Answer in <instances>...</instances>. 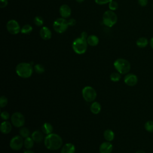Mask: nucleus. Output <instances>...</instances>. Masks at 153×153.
Returning a JSON list of instances; mask_svg holds the SVG:
<instances>
[{"label":"nucleus","mask_w":153,"mask_h":153,"mask_svg":"<svg viewBox=\"0 0 153 153\" xmlns=\"http://www.w3.org/2000/svg\"><path fill=\"white\" fill-rule=\"evenodd\" d=\"M45 146L49 150L55 151L60 148L63 144L62 137L57 134L51 133L47 135L44 140Z\"/></svg>","instance_id":"obj_1"},{"label":"nucleus","mask_w":153,"mask_h":153,"mask_svg":"<svg viewBox=\"0 0 153 153\" xmlns=\"http://www.w3.org/2000/svg\"><path fill=\"white\" fill-rule=\"evenodd\" d=\"M33 67L30 63L22 62L16 67V72L18 76L23 78H29L33 73Z\"/></svg>","instance_id":"obj_2"},{"label":"nucleus","mask_w":153,"mask_h":153,"mask_svg":"<svg viewBox=\"0 0 153 153\" xmlns=\"http://www.w3.org/2000/svg\"><path fill=\"white\" fill-rule=\"evenodd\" d=\"M114 66L115 69L121 74H127L131 68L130 62L126 59L123 58L117 59L114 63Z\"/></svg>","instance_id":"obj_3"},{"label":"nucleus","mask_w":153,"mask_h":153,"mask_svg":"<svg viewBox=\"0 0 153 153\" xmlns=\"http://www.w3.org/2000/svg\"><path fill=\"white\" fill-rule=\"evenodd\" d=\"M87 42L81 37L76 38L72 42V49L78 54H82L87 49Z\"/></svg>","instance_id":"obj_4"},{"label":"nucleus","mask_w":153,"mask_h":153,"mask_svg":"<svg viewBox=\"0 0 153 153\" xmlns=\"http://www.w3.org/2000/svg\"><path fill=\"white\" fill-rule=\"evenodd\" d=\"M102 20L105 26L111 27L117 22V16L113 11L108 10L103 13Z\"/></svg>","instance_id":"obj_5"},{"label":"nucleus","mask_w":153,"mask_h":153,"mask_svg":"<svg viewBox=\"0 0 153 153\" xmlns=\"http://www.w3.org/2000/svg\"><path fill=\"white\" fill-rule=\"evenodd\" d=\"M68 26L69 25L68 20L62 17L56 19L53 24V27L54 30L59 33H62L65 32L67 30Z\"/></svg>","instance_id":"obj_6"},{"label":"nucleus","mask_w":153,"mask_h":153,"mask_svg":"<svg viewBox=\"0 0 153 153\" xmlns=\"http://www.w3.org/2000/svg\"><path fill=\"white\" fill-rule=\"evenodd\" d=\"M82 95L86 102H92L96 99L97 93L93 87L91 86H86L82 90Z\"/></svg>","instance_id":"obj_7"},{"label":"nucleus","mask_w":153,"mask_h":153,"mask_svg":"<svg viewBox=\"0 0 153 153\" xmlns=\"http://www.w3.org/2000/svg\"><path fill=\"white\" fill-rule=\"evenodd\" d=\"M11 121L14 127H22L25 123V117L21 112H16L11 116Z\"/></svg>","instance_id":"obj_8"},{"label":"nucleus","mask_w":153,"mask_h":153,"mask_svg":"<svg viewBox=\"0 0 153 153\" xmlns=\"http://www.w3.org/2000/svg\"><path fill=\"white\" fill-rule=\"evenodd\" d=\"M24 145L23 137L20 136H14L10 142V147L14 151L20 150Z\"/></svg>","instance_id":"obj_9"},{"label":"nucleus","mask_w":153,"mask_h":153,"mask_svg":"<svg viewBox=\"0 0 153 153\" xmlns=\"http://www.w3.org/2000/svg\"><path fill=\"white\" fill-rule=\"evenodd\" d=\"M8 32L12 35H16L19 33L21 30L19 23L15 20H10L6 25Z\"/></svg>","instance_id":"obj_10"},{"label":"nucleus","mask_w":153,"mask_h":153,"mask_svg":"<svg viewBox=\"0 0 153 153\" xmlns=\"http://www.w3.org/2000/svg\"><path fill=\"white\" fill-rule=\"evenodd\" d=\"M137 76L133 74H127L124 79L125 84L128 86H134L137 83Z\"/></svg>","instance_id":"obj_11"},{"label":"nucleus","mask_w":153,"mask_h":153,"mask_svg":"<svg viewBox=\"0 0 153 153\" xmlns=\"http://www.w3.org/2000/svg\"><path fill=\"white\" fill-rule=\"evenodd\" d=\"M112 149L113 146L110 142H104L99 146V153H111Z\"/></svg>","instance_id":"obj_12"},{"label":"nucleus","mask_w":153,"mask_h":153,"mask_svg":"<svg viewBox=\"0 0 153 153\" xmlns=\"http://www.w3.org/2000/svg\"><path fill=\"white\" fill-rule=\"evenodd\" d=\"M59 13L62 18H68L71 14V9L70 7L66 4L62 5L59 8Z\"/></svg>","instance_id":"obj_13"},{"label":"nucleus","mask_w":153,"mask_h":153,"mask_svg":"<svg viewBox=\"0 0 153 153\" xmlns=\"http://www.w3.org/2000/svg\"><path fill=\"white\" fill-rule=\"evenodd\" d=\"M39 35L42 39L44 40H48L50 39L51 38L52 33L50 29L47 27V26H43L40 31H39Z\"/></svg>","instance_id":"obj_14"},{"label":"nucleus","mask_w":153,"mask_h":153,"mask_svg":"<svg viewBox=\"0 0 153 153\" xmlns=\"http://www.w3.org/2000/svg\"><path fill=\"white\" fill-rule=\"evenodd\" d=\"M0 130L2 133L3 134H8L11 132L12 130V125L11 124L7 121H4L1 124Z\"/></svg>","instance_id":"obj_15"},{"label":"nucleus","mask_w":153,"mask_h":153,"mask_svg":"<svg viewBox=\"0 0 153 153\" xmlns=\"http://www.w3.org/2000/svg\"><path fill=\"white\" fill-rule=\"evenodd\" d=\"M75 146L73 143H67L65 144L61 149L60 153H75Z\"/></svg>","instance_id":"obj_16"},{"label":"nucleus","mask_w":153,"mask_h":153,"mask_svg":"<svg viewBox=\"0 0 153 153\" xmlns=\"http://www.w3.org/2000/svg\"><path fill=\"white\" fill-rule=\"evenodd\" d=\"M31 137L36 143L42 142L44 139L42 133L38 130H35V131H33L31 134Z\"/></svg>","instance_id":"obj_17"},{"label":"nucleus","mask_w":153,"mask_h":153,"mask_svg":"<svg viewBox=\"0 0 153 153\" xmlns=\"http://www.w3.org/2000/svg\"><path fill=\"white\" fill-rule=\"evenodd\" d=\"M87 42L89 45L94 47V46H96L99 44V40L97 36H96L94 35H91L88 36L87 39Z\"/></svg>","instance_id":"obj_18"},{"label":"nucleus","mask_w":153,"mask_h":153,"mask_svg":"<svg viewBox=\"0 0 153 153\" xmlns=\"http://www.w3.org/2000/svg\"><path fill=\"white\" fill-rule=\"evenodd\" d=\"M149 41L148 40V39L145 37H140L139 38L136 42V45L141 48H143L145 47H146L148 44H149Z\"/></svg>","instance_id":"obj_19"},{"label":"nucleus","mask_w":153,"mask_h":153,"mask_svg":"<svg viewBox=\"0 0 153 153\" xmlns=\"http://www.w3.org/2000/svg\"><path fill=\"white\" fill-rule=\"evenodd\" d=\"M53 130V126L49 123H45L42 126V131L44 134L47 135L52 133Z\"/></svg>","instance_id":"obj_20"},{"label":"nucleus","mask_w":153,"mask_h":153,"mask_svg":"<svg viewBox=\"0 0 153 153\" xmlns=\"http://www.w3.org/2000/svg\"><path fill=\"white\" fill-rule=\"evenodd\" d=\"M101 105L97 102H93L90 106V111L93 114H98L101 111Z\"/></svg>","instance_id":"obj_21"},{"label":"nucleus","mask_w":153,"mask_h":153,"mask_svg":"<svg viewBox=\"0 0 153 153\" xmlns=\"http://www.w3.org/2000/svg\"><path fill=\"white\" fill-rule=\"evenodd\" d=\"M103 137L106 141L111 142L114 140L115 137V134L112 130L107 129L105 130L103 132Z\"/></svg>","instance_id":"obj_22"},{"label":"nucleus","mask_w":153,"mask_h":153,"mask_svg":"<svg viewBox=\"0 0 153 153\" xmlns=\"http://www.w3.org/2000/svg\"><path fill=\"white\" fill-rule=\"evenodd\" d=\"M34 142H35L32 137H26L24 140V146L27 149H30L31 148H33Z\"/></svg>","instance_id":"obj_23"},{"label":"nucleus","mask_w":153,"mask_h":153,"mask_svg":"<svg viewBox=\"0 0 153 153\" xmlns=\"http://www.w3.org/2000/svg\"><path fill=\"white\" fill-rule=\"evenodd\" d=\"M19 134L23 138H26L29 137L30 135V131L27 127H22L19 130Z\"/></svg>","instance_id":"obj_24"},{"label":"nucleus","mask_w":153,"mask_h":153,"mask_svg":"<svg viewBox=\"0 0 153 153\" xmlns=\"http://www.w3.org/2000/svg\"><path fill=\"white\" fill-rule=\"evenodd\" d=\"M32 27L31 25L29 24H26L24 25L20 30V32L23 34H29L32 31Z\"/></svg>","instance_id":"obj_25"},{"label":"nucleus","mask_w":153,"mask_h":153,"mask_svg":"<svg viewBox=\"0 0 153 153\" xmlns=\"http://www.w3.org/2000/svg\"><path fill=\"white\" fill-rule=\"evenodd\" d=\"M145 129L149 133H153V120L147 121L144 125Z\"/></svg>","instance_id":"obj_26"},{"label":"nucleus","mask_w":153,"mask_h":153,"mask_svg":"<svg viewBox=\"0 0 153 153\" xmlns=\"http://www.w3.org/2000/svg\"><path fill=\"white\" fill-rule=\"evenodd\" d=\"M121 79V74L118 72H112L110 75V79L113 82H118Z\"/></svg>","instance_id":"obj_27"},{"label":"nucleus","mask_w":153,"mask_h":153,"mask_svg":"<svg viewBox=\"0 0 153 153\" xmlns=\"http://www.w3.org/2000/svg\"><path fill=\"white\" fill-rule=\"evenodd\" d=\"M34 71L38 74H41L44 72L45 68L41 64H36L34 66Z\"/></svg>","instance_id":"obj_28"},{"label":"nucleus","mask_w":153,"mask_h":153,"mask_svg":"<svg viewBox=\"0 0 153 153\" xmlns=\"http://www.w3.org/2000/svg\"><path fill=\"white\" fill-rule=\"evenodd\" d=\"M33 22L36 26H41L44 23V20L41 16H36L33 19Z\"/></svg>","instance_id":"obj_29"},{"label":"nucleus","mask_w":153,"mask_h":153,"mask_svg":"<svg viewBox=\"0 0 153 153\" xmlns=\"http://www.w3.org/2000/svg\"><path fill=\"white\" fill-rule=\"evenodd\" d=\"M108 7L109 8L110 10L111 11H115L116 10H117V8H118V4L117 2L115 1H112L109 3V5Z\"/></svg>","instance_id":"obj_30"},{"label":"nucleus","mask_w":153,"mask_h":153,"mask_svg":"<svg viewBox=\"0 0 153 153\" xmlns=\"http://www.w3.org/2000/svg\"><path fill=\"white\" fill-rule=\"evenodd\" d=\"M8 103V99L5 96H2L0 98V106L1 108L5 107Z\"/></svg>","instance_id":"obj_31"},{"label":"nucleus","mask_w":153,"mask_h":153,"mask_svg":"<svg viewBox=\"0 0 153 153\" xmlns=\"http://www.w3.org/2000/svg\"><path fill=\"white\" fill-rule=\"evenodd\" d=\"M1 117L4 120H7L10 118V114L7 111H2L1 113Z\"/></svg>","instance_id":"obj_32"},{"label":"nucleus","mask_w":153,"mask_h":153,"mask_svg":"<svg viewBox=\"0 0 153 153\" xmlns=\"http://www.w3.org/2000/svg\"><path fill=\"white\" fill-rule=\"evenodd\" d=\"M112 0H94V2L99 5H103L109 3Z\"/></svg>","instance_id":"obj_33"},{"label":"nucleus","mask_w":153,"mask_h":153,"mask_svg":"<svg viewBox=\"0 0 153 153\" xmlns=\"http://www.w3.org/2000/svg\"><path fill=\"white\" fill-rule=\"evenodd\" d=\"M148 0H138V4L141 7H146L148 4Z\"/></svg>","instance_id":"obj_34"},{"label":"nucleus","mask_w":153,"mask_h":153,"mask_svg":"<svg viewBox=\"0 0 153 153\" xmlns=\"http://www.w3.org/2000/svg\"><path fill=\"white\" fill-rule=\"evenodd\" d=\"M8 5V0H0V7L5 8Z\"/></svg>","instance_id":"obj_35"},{"label":"nucleus","mask_w":153,"mask_h":153,"mask_svg":"<svg viewBox=\"0 0 153 153\" xmlns=\"http://www.w3.org/2000/svg\"><path fill=\"white\" fill-rule=\"evenodd\" d=\"M68 25H69V26H74V25H75V23H76V20H75L74 19L72 18V19H70L69 20H68Z\"/></svg>","instance_id":"obj_36"},{"label":"nucleus","mask_w":153,"mask_h":153,"mask_svg":"<svg viewBox=\"0 0 153 153\" xmlns=\"http://www.w3.org/2000/svg\"><path fill=\"white\" fill-rule=\"evenodd\" d=\"M80 37L81 38H82L83 39H85L87 41V39L88 38V36H87V33L86 32H82L80 34Z\"/></svg>","instance_id":"obj_37"},{"label":"nucleus","mask_w":153,"mask_h":153,"mask_svg":"<svg viewBox=\"0 0 153 153\" xmlns=\"http://www.w3.org/2000/svg\"><path fill=\"white\" fill-rule=\"evenodd\" d=\"M149 45L153 49V37H152L149 41Z\"/></svg>","instance_id":"obj_38"},{"label":"nucleus","mask_w":153,"mask_h":153,"mask_svg":"<svg viewBox=\"0 0 153 153\" xmlns=\"http://www.w3.org/2000/svg\"><path fill=\"white\" fill-rule=\"evenodd\" d=\"M23 153H35V152L30 149H27V150L25 151V152Z\"/></svg>","instance_id":"obj_39"},{"label":"nucleus","mask_w":153,"mask_h":153,"mask_svg":"<svg viewBox=\"0 0 153 153\" xmlns=\"http://www.w3.org/2000/svg\"><path fill=\"white\" fill-rule=\"evenodd\" d=\"M135 153H146V152L143 150H139V151H136Z\"/></svg>","instance_id":"obj_40"},{"label":"nucleus","mask_w":153,"mask_h":153,"mask_svg":"<svg viewBox=\"0 0 153 153\" xmlns=\"http://www.w3.org/2000/svg\"><path fill=\"white\" fill-rule=\"evenodd\" d=\"M78 2H79V3H81V2H82L83 1H84V0H76Z\"/></svg>","instance_id":"obj_41"},{"label":"nucleus","mask_w":153,"mask_h":153,"mask_svg":"<svg viewBox=\"0 0 153 153\" xmlns=\"http://www.w3.org/2000/svg\"><path fill=\"white\" fill-rule=\"evenodd\" d=\"M152 9H153V4H152Z\"/></svg>","instance_id":"obj_42"}]
</instances>
